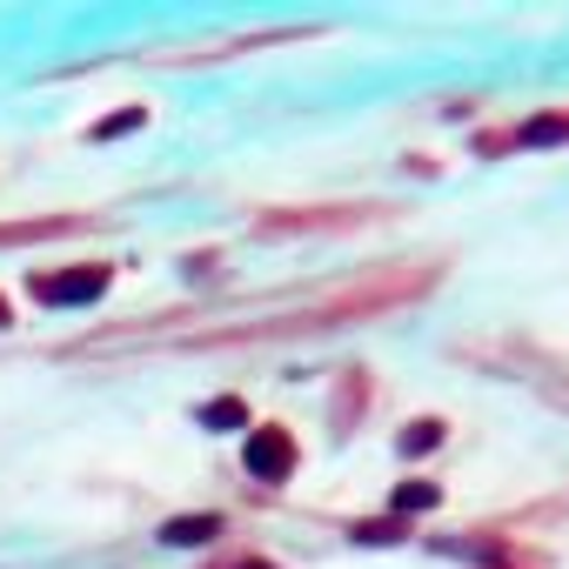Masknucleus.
I'll return each instance as SVG.
<instances>
[{
    "mask_svg": "<svg viewBox=\"0 0 569 569\" xmlns=\"http://www.w3.org/2000/svg\"><path fill=\"white\" fill-rule=\"evenodd\" d=\"M241 469H249L255 482H288V475H295V436H288V429H249Z\"/></svg>",
    "mask_w": 569,
    "mask_h": 569,
    "instance_id": "3",
    "label": "nucleus"
},
{
    "mask_svg": "<svg viewBox=\"0 0 569 569\" xmlns=\"http://www.w3.org/2000/svg\"><path fill=\"white\" fill-rule=\"evenodd\" d=\"M201 423L208 429H241V423H249V409H241L234 395H221V402H208V409H201Z\"/></svg>",
    "mask_w": 569,
    "mask_h": 569,
    "instance_id": "8",
    "label": "nucleus"
},
{
    "mask_svg": "<svg viewBox=\"0 0 569 569\" xmlns=\"http://www.w3.org/2000/svg\"><path fill=\"white\" fill-rule=\"evenodd\" d=\"M221 536V516H175V523H161V543L168 549H201Z\"/></svg>",
    "mask_w": 569,
    "mask_h": 569,
    "instance_id": "4",
    "label": "nucleus"
},
{
    "mask_svg": "<svg viewBox=\"0 0 569 569\" xmlns=\"http://www.w3.org/2000/svg\"><path fill=\"white\" fill-rule=\"evenodd\" d=\"M134 128H141V114L128 108V114H108V121L95 128V141H114V134H134Z\"/></svg>",
    "mask_w": 569,
    "mask_h": 569,
    "instance_id": "11",
    "label": "nucleus"
},
{
    "mask_svg": "<svg viewBox=\"0 0 569 569\" xmlns=\"http://www.w3.org/2000/svg\"><path fill=\"white\" fill-rule=\"evenodd\" d=\"M516 141L523 147H556V141H569V114H536V121L516 128Z\"/></svg>",
    "mask_w": 569,
    "mask_h": 569,
    "instance_id": "5",
    "label": "nucleus"
},
{
    "mask_svg": "<svg viewBox=\"0 0 569 569\" xmlns=\"http://www.w3.org/2000/svg\"><path fill=\"white\" fill-rule=\"evenodd\" d=\"M436 442H442V423H436V416H416L409 429H402V436H395V449H402V456H409V462H416V456H429Z\"/></svg>",
    "mask_w": 569,
    "mask_h": 569,
    "instance_id": "7",
    "label": "nucleus"
},
{
    "mask_svg": "<svg viewBox=\"0 0 569 569\" xmlns=\"http://www.w3.org/2000/svg\"><path fill=\"white\" fill-rule=\"evenodd\" d=\"M234 569H275V562H262V556H255V562H234Z\"/></svg>",
    "mask_w": 569,
    "mask_h": 569,
    "instance_id": "13",
    "label": "nucleus"
},
{
    "mask_svg": "<svg viewBox=\"0 0 569 569\" xmlns=\"http://www.w3.org/2000/svg\"><path fill=\"white\" fill-rule=\"evenodd\" d=\"M402 536H409V529H402L395 516H389V523H362V529H355V543H402Z\"/></svg>",
    "mask_w": 569,
    "mask_h": 569,
    "instance_id": "10",
    "label": "nucleus"
},
{
    "mask_svg": "<svg viewBox=\"0 0 569 569\" xmlns=\"http://www.w3.org/2000/svg\"><path fill=\"white\" fill-rule=\"evenodd\" d=\"M429 282H436V269L362 275V282H349L342 295H329V302H321V308H308V315H269V321H241V329H221V336H208V342H249V336H308V329H329V321H362V315H375V308H395V302L423 295Z\"/></svg>",
    "mask_w": 569,
    "mask_h": 569,
    "instance_id": "1",
    "label": "nucleus"
},
{
    "mask_svg": "<svg viewBox=\"0 0 569 569\" xmlns=\"http://www.w3.org/2000/svg\"><path fill=\"white\" fill-rule=\"evenodd\" d=\"M108 282H114L108 262H88V269H41V275H34V295L54 302V308H88V302L108 295Z\"/></svg>",
    "mask_w": 569,
    "mask_h": 569,
    "instance_id": "2",
    "label": "nucleus"
},
{
    "mask_svg": "<svg viewBox=\"0 0 569 569\" xmlns=\"http://www.w3.org/2000/svg\"><path fill=\"white\" fill-rule=\"evenodd\" d=\"M436 503H442L436 482H423V475L402 482V490H395V523H402V516H423V510H436Z\"/></svg>",
    "mask_w": 569,
    "mask_h": 569,
    "instance_id": "6",
    "label": "nucleus"
},
{
    "mask_svg": "<svg viewBox=\"0 0 569 569\" xmlns=\"http://www.w3.org/2000/svg\"><path fill=\"white\" fill-rule=\"evenodd\" d=\"M8 321H14V308H8V295H0V329H8Z\"/></svg>",
    "mask_w": 569,
    "mask_h": 569,
    "instance_id": "12",
    "label": "nucleus"
},
{
    "mask_svg": "<svg viewBox=\"0 0 569 569\" xmlns=\"http://www.w3.org/2000/svg\"><path fill=\"white\" fill-rule=\"evenodd\" d=\"M61 228H80V221H14V228H0V241H41V234H61Z\"/></svg>",
    "mask_w": 569,
    "mask_h": 569,
    "instance_id": "9",
    "label": "nucleus"
}]
</instances>
